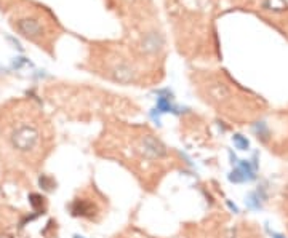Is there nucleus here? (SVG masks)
<instances>
[{
    "instance_id": "f257e3e1",
    "label": "nucleus",
    "mask_w": 288,
    "mask_h": 238,
    "mask_svg": "<svg viewBox=\"0 0 288 238\" xmlns=\"http://www.w3.org/2000/svg\"><path fill=\"white\" fill-rule=\"evenodd\" d=\"M43 122L38 110L27 101L13 102L2 112L0 130L3 141L14 154L29 160H38L43 149Z\"/></svg>"
},
{
    "instance_id": "f03ea898",
    "label": "nucleus",
    "mask_w": 288,
    "mask_h": 238,
    "mask_svg": "<svg viewBox=\"0 0 288 238\" xmlns=\"http://www.w3.org/2000/svg\"><path fill=\"white\" fill-rule=\"evenodd\" d=\"M10 24L16 34L45 50L50 48L58 35L56 22L51 14L43 6L29 2H18L13 6Z\"/></svg>"
},
{
    "instance_id": "7ed1b4c3",
    "label": "nucleus",
    "mask_w": 288,
    "mask_h": 238,
    "mask_svg": "<svg viewBox=\"0 0 288 238\" xmlns=\"http://www.w3.org/2000/svg\"><path fill=\"white\" fill-rule=\"evenodd\" d=\"M69 210H71L72 216L88 219V221H98L101 218V214H103V206H101V203L96 198H93L87 194L79 198H74Z\"/></svg>"
},
{
    "instance_id": "20e7f679",
    "label": "nucleus",
    "mask_w": 288,
    "mask_h": 238,
    "mask_svg": "<svg viewBox=\"0 0 288 238\" xmlns=\"http://www.w3.org/2000/svg\"><path fill=\"white\" fill-rule=\"evenodd\" d=\"M255 170L256 166H252L250 162L242 160V163L239 165V168H236L231 173L229 179L232 182H247V181H253L255 179Z\"/></svg>"
},
{
    "instance_id": "39448f33",
    "label": "nucleus",
    "mask_w": 288,
    "mask_h": 238,
    "mask_svg": "<svg viewBox=\"0 0 288 238\" xmlns=\"http://www.w3.org/2000/svg\"><path fill=\"white\" fill-rule=\"evenodd\" d=\"M29 203H30V206H32V210L37 211V213H40L45 208V198L42 195H38V194H30L29 195Z\"/></svg>"
},
{
    "instance_id": "423d86ee",
    "label": "nucleus",
    "mask_w": 288,
    "mask_h": 238,
    "mask_svg": "<svg viewBox=\"0 0 288 238\" xmlns=\"http://www.w3.org/2000/svg\"><path fill=\"white\" fill-rule=\"evenodd\" d=\"M261 202H264V200H263V197L260 195V192L248 194L247 200H245L247 206H250L252 210H260V208H261Z\"/></svg>"
},
{
    "instance_id": "0eeeda50",
    "label": "nucleus",
    "mask_w": 288,
    "mask_h": 238,
    "mask_svg": "<svg viewBox=\"0 0 288 238\" xmlns=\"http://www.w3.org/2000/svg\"><path fill=\"white\" fill-rule=\"evenodd\" d=\"M255 133L258 134V138H261V141H268L269 138V128L264 122H258L255 125Z\"/></svg>"
},
{
    "instance_id": "6e6552de",
    "label": "nucleus",
    "mask_w": 288,
    "mask_h": 238,
    "mask_svg": "<svg viewBox=\"0 0 288 238\" xmlns=\"http://www.w3.org/2000/svg\"><path fill=\"white\" fill-rule=\"evenodd\" d=\"M38 184H40V187L43 190H46V192H50V190L54 189V186H56V182L53 181V178L46 176V174H42L40 179H38Z\"/></svg>"
},
{
    "instance_id": "1a4fd4ad",
    "label": "nucleus",
    "mask_w": 288,
    "mask_h": 238,
    "mask_svg": "<svg viewBox=\"0 0 288 238\" xmlns=\"http://www.w3.org/2000/svg\"><path fill=\"white\" fill-rule=\"evenodd\" d=\"M232 141H234V146L239 150H248V147H250V142H248V139L245 136H242V134H234Z\"/></svg>"
},
{
    "instance_id": "9d476101",
    "label": "nucleus",
    "mask_w": 288,
    "mask_h": 238,
    "mask_svg": "<svg viewBox=\"0 0 288 238\" xmlns=\"http://www.w3.org/2000/svg\"><path fill=\"white\" fill-rule=\"evenodd\" d=\"M18 3V0H0V8L2 10H6V8H13L14 5Z\"/></svg>"
},
{
    "instance_id": "9b49d317",
    "label": "nucleus",
    "mask_w": 288,
    "mask_h": 238,
    "mask_svg": "<svg viewBox=\"0 0 288 238\" xmlns=\"http://www.w3.org/2000/svg\"><path fill=\"white\" fill-rule=\"evenodd\" d=\"M272 238H287L285 235H282V234H276V232H272Z\"/></svg>"
},
{
    "instance_id": "f8f14e48",
    "label": "nucleus",
    "mask_w": 288,
    "mask_h": 238,
    "mask_svg": "<svg viewBox=\"0 0 288 238\" xmlns=\"http://www.w3.org/2000/svg\"><path fill=\"white\" fill-rule=\"evenodd\" d=\"M74 238H85V237H80V235H74Z\"/></svg>"
}]
</instances>
